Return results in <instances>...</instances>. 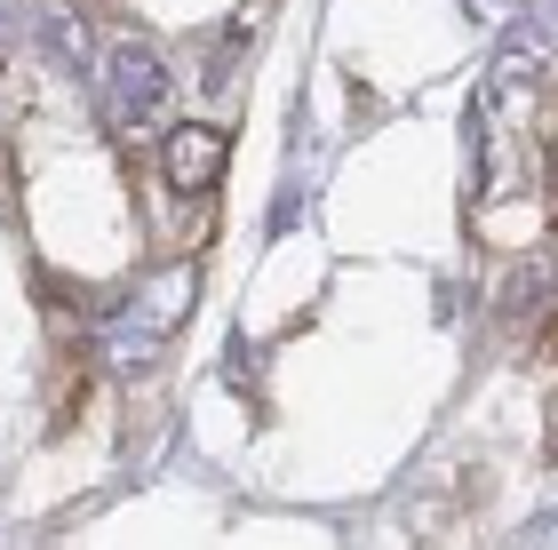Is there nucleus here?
Listing matches in <instances>:
<instances>
[{"label":"nucleus","mask_w":558,"mask_h":550,"mask_svg":"<svg viewBox=\"0 0 558 550\" xmlns=\"http://www.w3.org/2000/svg\"><path fill=\"white\" fill-rule=\"evenodd\" d=\"M168 64H160V48H151L144 33L129 40H112V96H105V112H112V129H129V136H151L168 120Z\"/></svg>","instance_id":"1"},{"label":"nucleus","mask_w":558,"mask_h":550,"mask_svg":"<svg viewBox=\"0 0 558 550\" xmlns=\"http://www.w3.org/2000/svg\"><path fill=\"white\" fill-rule=\"evenodd\" d=\"M160 176H168V192L199 199V192L223 176V136H216V129H175L168 152H160Z\"/></svg>","instance_id":"2"},{"label":"nucleus","mask_w":558,"mask_h":550,"mask_svg":"<svg viewBox=\"0 0 558 550\" xmlns=\"http://www.w3.org/2000/svg\"><path fill=\"white\" fill-rule=\"evenodd\" d=\"M550 352H558V328H550Z\"/></svg>","instance_id":"3"},{"label":"nucleus","mask_w":558,"mask_h":550,"mask_svg":"<svg viewBox=\"0 0 558 550\" xmlns=\"http://www.w3.org/2000/svg\"><path fill=\"white\" fill-rule=\"evenodd\" d=\"M550 455H558V439H550Z\"/></svg>","instance_id":"4"}]
</instances>
